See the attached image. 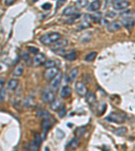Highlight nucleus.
<instances>
[{"label":"nucleus","instance_id":"nucleus-29","mask_svg":"<svg viewBox=\"0 0 135 151\" xmlns=\"http://www.w3.org/2000/svg\"><path fill=\"white\" fill-rule=\"evenodd\" d=\"M58 110H59L58 114H59V116L60 118L63 117V116L65 115V114H66V110H65V108L64 106H61L60 108H59Z\"/></svg>","mask_w":135,"mask_h":151},{"label":"nucleus","instance_id":"nucleus-12","mask_svg":"<svg viewBox=\"0 0 135 151\" xmlns=\"http://www.w3.org/2000/svg\"><path fill=\"white\" fill-rule=\"evenodd\" d=\"M55 100V95L51 91H47L43 95V100L45 103H51Z\"/></svg>","mask_w":135,"mask_h":151},{"label":"nucleus","instance_id":"nucleus-8","mask_svg":"<svg viewBox=\"0 0 135 151\" xmlns=\"http://www.w3.org/2000/svg\"><path fill=\"white\" fill-rule=\"evenodd\" d=\"M130 5L129 1L126 0H115L113 2V6L115 9H122Z\"/></svg>","mask_w":135,"mask_h":151},{"label":"nucleus","instance_id":"nucleus-11","mask_svg":"<svg viewBox=\"0 0 135 151\" xmlns=\"http://www.w3.org/2000/svg\"><path fill=\"white\" fill-rule=\"evenodd\" d=\"M79 9L76 6H68L65 8L63 11V14L65 15H74L78 12Z\"/></svg>","mask_w":135,"mask_h":151},{"label":"nucleus","instance_id":"nucleus-4","mask_svg":"<svg viewBox=\"0 0 135 151\" xmlns=\"http://www.w3.org/2000/svg\"><path fill=\"white\" fill-rule=\"evenodd\" d=\"M59 73L58 69L56 67H51L48 68L44 73V78L47 81H51L55 77L57 73Z\"/></svg>","mask_w":135,"mask_h":151},{"label":"nucleus","instance_id":"nucleus-35","mask_svg":"<svg viewBox=\"0 0 135 151\" xmlns=\"http://www.w3.org/2000/svg\"><path fill=\"white\" fill-rule=\"evenodd\" d=\"M25 104L27 106H31L32 104H34V100L31 98H28L25 101Z\"/></svg>","mask_w":135,"mask_h":151},{"label":"nucleus","instance_id":"nucleus-34","mask_svg":"<svg viewBox=\"0 0 135 151\" xmlns=\"http://www.w3.org/2000/svg\"><path fill=\"white\" fill-rule=\"evenodd\" d=\"M41 7L44 10H49L51 8V4L49 3H45L42 5Z\"/></svg>","mask_w":135,"mask_h":151},{"label":"nucleus","instance_id":"nucleus-31","mask_svg":"<svg viewBox=\"0 0 135 151\" xmlns=\"http://www.w3.org/2000/svg\"><path fill=\"white\" fill-rule=\"evenodd\" d=\"M5 94H6V92L5 90L3 88H1L0 90V102H3L5 100Z\"/></svg>","mask_w":135,"mask_h":151},{"label":"nucleus","instance_id":"nucleus-36","mask_svg":"<svg viewBox=\"0 0 135 151\" xmlns=\"http://www.w3.org/2000/svg\"><path fill=\"white\" fill-rule=\"evenodd\" d=\"M22 59L24 60L25 62H28L30 60V56L28 53H23L22 54Z\"/></svg>","mask_w":135,"mask_h":151},{"label":"nucleus","instance_id":"nucleus-28","mask_svg":"<svg viewBox=\"0 0 135 151\" xmlns=\"http://www.w3.org/2000/svg\"><path fill=\"white\" fill-rule=\"evenodd\" d=\"M45 66L47 69L51 68V67H54L55 66V63L53 60H47L45 63Z\"/></svg>","mask_w":135,"mask_h":151},{"label":"nucleus","instance_id":"nucleus-27","mask_svg":"<svg viewBox=\"0 0 135 151\" xmlns=\"http://www.w3.org/2000/svg\"><path fill=\"white\" fill-rule=\"evenodd\" d=\"M39 147H40V144H38L37 142H36L35 140L32 141L30 143V145H29V149L30 150H32V151H36V150H38V149H39Z\"/></svg>","mask_w":135,"mask_h":151},{"label":"nucleus","instance_id":"nucleus-24","mask_svg":"<svg viewBox=\"0 0 135 151\" xmlns=\"http://www.w3.org/2000/svg\"><path fill=\"white\" fill-rule=\"evenodd\" d=\"M96 57H97V53L96 52H90V53L86 55L84 60L87 62H92L95 59Z\"/></svg>","mask_w":135,"mask_h":151},{"label":"nucleus","instance_id":"nucleus-10","mask_svg":"<svg viewBox=\"0 0 135 151\" xmlns=\"http://www.w3.org/2000/svg\"><path fill=\"white\" fill-rule=\"evenodd\" d=\"M79 144H80V141H79L78 138H74L71 140L70 142L68 143L66 146H65V149L69 150H75L78 148Z\"/></svg>","mask_w":135,"mask_h":151},{"label":"nucleus","instance_id":"nucleus-21","mask_svg":"<svg viewBox=\"0 0 135 151\" xmlns=\"http://www.w3.org/2000/svg\"><path fill=\"white\" fill-rule=\"evenodd\" d=\"M51 108L54 111H57V110H58L60 107L61 106V102L59 100H54L53 102L51 103Z\"/></svg>","mask_w":135,"mask_h":151},{"label":"nucleus","instance_id":"nucleus-9","mask_svg":"<svg viewBox=\"0 0 135 151\" xmlns=\"http://www.w3.org/2000/svg\"><path fill=\"white\" fill-rule=\"evenodd\" d=\"M122 24L124 25L125 28L128 29V30H130L134 27L135 22L134 18H132V17L126 16L122 19Z\"/></svg>","mask_w":135,"mask_h":151},{"label":"nucleus","instance_id":"nucleus-15","mask_svg":"<svg viewBox=\"0 0 135 151\" xmlns=\"http://www.w3.org/2000/svg\"><path fill=\"white\" fill-rule=\"evenodd\" d=\"M71 94H72V90H71L70 87L64 86L61 89L60 95L61 98L63 99H66L70 96Z\"/></svg>","mask_w":135,"mask_h":151},{"label":"nucleus","instance_id":"nucleus-39","mask_svg":"<svg viewBox=\"0 0 135 151\" xmlns=\"http://www.w3.org/2000/svg\"><path fill=\"white\" fill-rule=\"evenodd\" d=\"M34 140H35L38 144H41V138L40 135L38 134H36V135L34 136Z\"/></svg>","mask_w":135,"mask_h":151},{"label":"nucleus","instance_id":"nucleus-19","mask_svg":"<svg viewBox=\"0 0 135 151\" xmlns=\"http://www.w3.org/2000/svg\"><path fill=\"white\" fill-rule=\"evenodd\" d=\"M78 74V68H74L71 70V71L68 75V80L70 81H74L76 78Z\"/></svg>","mask_w":135,"mask_h":151},{"label":"nucleus","instance_id":"nucleus-14","mask_svg":"<svg viewBox=\"0 0 135 151\" xmlns=\"http://www.w3.org/2000/svg\"><path fill=\"white\" fill-rule=\"evenodd\" d=\"M42 129H43V134L45 135L48 132V131L49 130L51 126V123L50 120L48 118H45V119L43 120L42 122Z\"/></svg>","mask_w":135,"mask_h":151},{"label":"nucleus","instance_id":"nucleus-6","mask_svg":"<svg viewBox=\"0 0 135 151\" xmlns=\"http://www.w3.org/2000/svg\"><path fill=\"white\" fill-rule=\"evenodd\" d=\"M61 80H62V73L61 72H59L51 80V85H50V86H51V88L52 90H57V89L59 88V86H60Z\"/></svg>","mask_w":135,"mask_h":151},{"label":"nucleus","instance_id":"nucleus-3","mask_svg":"<svg viewBox=\"0 0 135 151\" xmlns=\"http://www.w3.org/2000/svg\"><path fill=\"white\" fill-rule=\"evenodd\" d=\"M46 62V57L43 53L36 54L35 57L32 59V65L37 67L41 65H43Z\"/></svg>","mask_w":135,"mask_h":151},{"label":"nucleus","instance_id":"nucleus-2","mask_svg":"<svg viewBox=\"0 0 135 151\" xmlns=\"http://www.w3.org/2000/svg\"><path fill=\"white\" fill-rule=\"evenodd\" d=\"M127 119V116L126 114L123 113V112H113L109 114L107 116V121L110 122H113L116 124H122Z\"/></svg>","mask_w":135,"mask_h":151},{"label":"nucleus","instance_id":"nucleus-32","mask_svg":"<svg viewBox=\"0 0 135 151\" xmlns=\"http://www.w3.org/2000/svg\"><path fill=\"white\" fill-rule=\"evenodd\" d=\"M101 13L97 12L92 15L91 16V18L95 21V22H99V20H101Z\"/></svg>","mask_w":135,"mask_h":151},{"label":"nucleus","instance_id":"nucleus-16","mask_svg":"<svg viewBox=\"0 0 135 151\" xmlns=\"http://www.w3.org/2000/svg\"><path fill=\"white\" fill-rule=\"evenodd\" d=\"M90 19H91V16L89 15L86 14V16L84 17L83 22L81 23V24H80V26H78L79 30H82V29H84V28H88V27H89L90 26Z\"/></svg>","mask_w":135,"mask_h":151},{"label":"nucleus","instance_id":"nucleus-22","mask_svg":"<svg viewBox=\"0 0 135 151\" xmlns=\"http://www.w3.org/2000/svg\"><path fill=\"white\" fill-rule=\"evenodd\" d=\"M18 81L17 79H11L10 80L8 81V82L7 83V88L10 90H14L16 88V87L18 86Z\"/></svg>","mask_w":135,"mask_h":151},{"label":"nucleus","instance_id":"nucleus-17","mask_svg":"<svg viewBox=\"0 0 135 151\" xmlns=\"http://www.w3.org/2000/svg\"><path fill=\"white\" fill-rule=\"evenodd\" d=\"M101 7V1L99 0H95L89 5L88 9L90 11H97Z\"/></svg>","mask_w":135,"mask_h":151},{"label":"nucleus","instance_id":"nucleus-30","mask_svg":"<svg viewBox=\"0 0 135 151\" xmlns=\"http://www.w3.org/2000/svg\"><path fill=\"white\" fill-rule=\"evenodd\" d=\"M88 0H78L77 1V4L79 7H84L88 5Z\"/></svg>","mask_w":135,"mask_h":151},{"label":"nucleus","instance_id":"nucleus-20","mask_svg":"<svg viewBox=\"0 0 135 151\" xmlns=\"http://www.w3.org/2000/svg\"><path fill=\"white\" fill-rule=\"evenodd\" d=\"M86 131V129L84 127H80L76 129V130L74 132L75 135L77 138H81L84 136V134H85Z\"/></svg>","mask_w":135,"mask_h":151},{"label":"nucleus","instance_id":"nucleus-7","mask_svg":"<svg viewBox=\"0 0 135 151\" xmlns=\"http://www.w3.org/2000/svg\"><path fill=\"white\" fill-rule=\"evenodd\" d=\"M75 88H76V91L79 96H86L87 94V88L85 85L83 83L78 81L75 85Z\"/></svg>","mask_w":135,"mask_h":151},{"label":"nucleus","instance_id":"nucleus-37","mask_svg":"<svg viewBox=\"0 0 135 151\" xmlns=\"http://www.w3.org/2000/svg\"><path fill=\"white\" fill-rule=\"evenodd\" d=\"M28 50L30 53L34 54V55H36L38 53V48H36L35 47H28Z\"/></svg>","mask_w":135,"mask_h":151},{"label":"nucleus","instance_id":"nucleus-1","mask_svg":"<svg viewBox=\"0 0 135 151\" xmlns=\"http://www.w3.org/2000/svg\"><path fill=\"white\" fill-rule=\"evenodd\" d=\"M61 38V35L58 32H49L40 38V41L44 45H49L54 43Z\"/></svg>","mask_w":135,"mask_h":151},{"label":"nucleus","instance_id":"nucleus-41","mask_svg":"<svg viewBox=\"0 0 135 151\" xmlns=\"http://www.w3.org/2000/svg\"><path fill=\"white\" fill-rule=\"evenodd\" d=\"M115 15V13L114 12H113V11H109L107 13V15L108 17H114Z\"/></svg>","mask_w":135,"mask_h":151},{"label":"nucleus","instance_id":"nucleus-5","mask_svg":"<svg viewBox=\"0 0 135 151\" xmlns=\"http://www.w3.org/2000/svg\"><path fill=\"white\" fill-rule=\"evenodd\" d=\"M68 45V40L66 39H60L57 40L54 43L51 44V49L54 50V51H57L62 48H64L65 46Z\"/></svg>","mask_w":135,"mask_h":151},{"label":"nucleus","instance_id":"nucleus-18","mask_svg":"<svg viewBox=\"0 0 135 151\" xmlns=\"http://www.w3.org/2000/svg\"><path fill=\"white\" fill-rule=\"evenodd\" d=\"M86 102H87V103L89 104V105H92V104L95 103L96 98H95V94H93V93L89 92V93H87V94H86Z\"/></svg>","mask_w":135,"mask_h":151},{"label":"nucleus","instance_id":"nucleus-33","mask_svg":"<svg viewBox=\"0 0 135 151\" xmlns=\"http://www.w3.org/2000/svg\"><path fill=\"white\" fill-rule=\"evenodd\" d=\"M66 1V0H57L56 2V7H55V9H58L59 8L62 6Z\"/></svg>","mask_w":135,"mask_h":151},{"label":"nucleus","instance_id":"nucleus-26","mask_svg":"<svg viewBox=\"0 0 135 151\" xmlns=\"http://www.w3.org/2000/svg\"><path fill=\"white\" fill-rule=\"evenodd\" d=\"M64 58L68 61H74L76 59V54L74 51H71L70 53H68L66 55L64 56Z\"/></svg>","mask_w":135,"mask_h":151},{"label":"nucleus","instance_id":"nucleus-13","mask_svg":"<svg viewBox=\"0 0 135 151\" xmlns=\"http://www.w3.org/2000/svg\"><path fill=\"white\" fill-rule=\"evenodd\" d=\"M122 24L119 21H114V22H111L107 26V29L109 32H115L119 30L122 28Z\"/></svg>","mask_w":135,"mask_h":151},{"label":"nucleus","instance_id":"nucleus-42","mask_svg":"<svg viewBox=\"0 0 135 151\" xmlns=\"http://www.w3.org/2000/svg\"><path fill=\"white\" fill-rule=\"evenodd\" d=\"M39 1V0H33L34 2V1Z\"/></svg>","mask_w":135,"mask_h":151},{"label":"nucleus","instance_id":"nucleus-23","mask_svg":"<svg viewBox=\"0 0 135 151\" xmlns=\"http://www.w3.org/2000/svg\"><path fill=\"white\" fill-rule=\"evenodd\" d=\"M127 132V128L126 127H120L115 130L114 133L117 136H124Z\"/></svg>","mask_w":135,"mask_h":151},{"label":"nucleus","instance_id":"nucleus-40","mask_svg":"<svg viewBox=\"0 0 135 151\" xmlns=\"http://www.w3.org/2000/svg\"><path fill=\"white\" fill-rule=\"evenodd\" d=\"M15 1H16V0H5V3L6 5H10L12 4Z\"/></svg>","mask_w":135,"mask_h":151},{"label":"nucleus","instance_id":"nucleus-38","mask_svg":"<svg viewBox=\"0 0 135 151\" xmlns=\"http://www.w3.org/2000/svg\"><path fill=\"white\" fill-rule=\"evenodd\" d=\"M48 116H49V114H48L47 112L45 111H41L38 113V116H40V117L47 118Z\"/></svg>","mask_w":135,"mask_h":151},{"label":"nucleus","instance_id":"nucleus-25","mask_svg":"<svg viewBox=\"0 0 135 151\" xmlns=\"http://www.w3.org/2000/svg\"><path fill=\"white\" fill-rule=\"evenodd\" d=\"M23 71H24V68H23L22 66L21 65H18L14 70L13 75L14 76H20L23 73Z\"/></svg>","mask_w":135,"mask_h":151}]
</instances>
